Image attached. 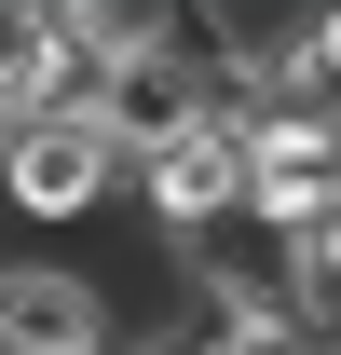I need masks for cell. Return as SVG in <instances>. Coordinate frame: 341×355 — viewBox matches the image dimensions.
Here are the masks:
<instances>
[{
    "mask_svg": "<svg viewBox=\"0 0 341 355\" xmlns=\"http://www.w3.org/2000/svg\"><path fill=\"white\" fill-rule=\"evenodd\" d=\"M205 355H328V328H300V314H259V328H205Z\"/></svg>",
    "mask_w": 341,
    "mask_h": 355,
    "instance_id": "5b68a950",
    "label": "cell"
},
{
    "mask_svg": "<svg viewBox=\"0 0 341 355\" xmlns=\"http://www.w3.org/2000/svg\"><path fill=\"white\" fill-rule=\"evenodd\" d=\"M341 205V110H314V96H287V110H259V150H246V219L287 232V246H314Z\"/></svg>",
    "mask_w": 341,
    "mask_h": 355,
    "instance_id": "7a4b0ae2",
    "label": "cell"
},
{
    "mask_svg": "<svg viewBox=\"0 0 341 355\" xmlns=\"http://www.w3.org/2000/svg\"><path fill=\"white\" fill-rule=\"evenodd\" d=\"M137 355H205V328H137Z\"/></svg>",
    "mask_w": 341,
    "mask_h": 355,
    "instance_id": "8992f818",
    "label": "cell"
},
{
    "mask_svg": "<svg viewBox=\"0 0 341 355\" xmlns=\"http://www.w3.org/2000/svg\"><path fill=\"white\" fill-rule=\"evenodd\" d=\"M0 205L42 232H82L110 219V205H137V164L110 123H14V150H0Z\"/></svg>",
    "mask_w": 341,
    "mask_h": 355,
    "instance_id": "6da1fadb",
    "label": "cell"
},
{
    "mask_svg": "<svg viewBox=\"0 0 341 355\" xmlns=\"http://www.w3.org/2000/svg\"><path fill=\"white\" fill-rule=\"evenodd\" d=\"M14 123H28V110H14V83H0V150H14Z\"/></svg>",
    "mask_w": 341,
    "mask_h": 355,
    "instance_id": "52a82bcc",
    "label": "cell"
},
{
    "mask_svg": "<svg viewBox=\"0 0 341 355\" xmlns=\"http://www.w3.org/2000/svg\"><path fill=\"white\" fill-rule=\"evenodd\" d=\"M341 314V205H328V232L300 246V328H328Z\"/></svg>",
    "mask_w": 341,
    "mask_h": 355,
    "instance_id": "277c9868",
    "label": "cell"
},
{
    "mask_svg": "<svg viewBox=\"0 0 341 355\" xmlns=\"http://www.w3.org/2000/svg\"><path fill=\"white\" fill-rule=\"evenodd\" d=\"M0 355H137L123 287L82 260H0Z\"/></svg>",
    "mask_w": 341,
    "mask_h": 355,
    "instance_id": "3957f363",
    "label": "cell"
}]
</instances>
